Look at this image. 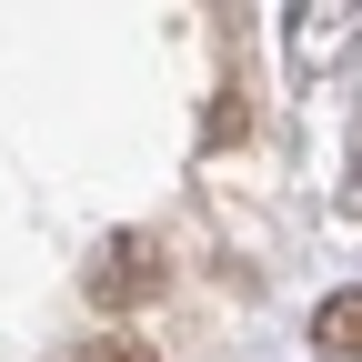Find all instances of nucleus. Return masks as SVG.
<instances>
[{"mask_svg":"<svg viewBox=\"0 0 362 362\" xmlns=\"http://www.w3.org/2000/svg\"><path fill=\"white\" fill-rule=\"evenodd\" d=\"M312 342H322L332 362H352L362 352V292H332L322 312H312Z\"/></svg>","mask_w":362,"mask_h":362,"instance_id":"f03ea898","label":"nucleus"},{"mask_svg":"<svg viewBox=\"0 0 362 362\" xmlns=\"http://www.w3.org/2000/svg\"><path fill=\"white\" fill-rule=\"evenodd\" d=\"M81 362H151V342H90Z\"/></svg>","mask_w":362,"mask_h":362,"instance_id":"7ed1b4c3","label":"nucleus"},{"mask_svg":"<svg viewBox=\"0 0 362 362\" xmlns=\"http://www.w3.org/2000/svg\"><path fill=\"white\" fill-rule=\"evenodd\" d=\"M151 282H161V262H151L141 242H111V252H101V272H90V302H111V312H121V302H141Z\"/></svg>","mask_w":362,"mask_h":362,"instance_id":"f257e3e1","label":"nucleus"}]
</instances>
